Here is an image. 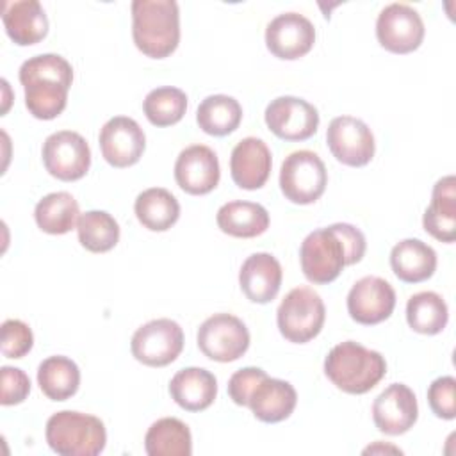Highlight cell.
<instances>
[{
    "label": "cell",
    "mask_w": 456,
    "mask_h": 456,
    "mask_svg": "<svg viewBox=\"0 0 456 456\" xmlns=\"http://www.w3.org/2000/svg\"><path fill=\"white\" fill-rule=\"evenodd\" d=\"M365 248V235L349 223L317 228L301 242V271L315 285L331 283L346 265H353L363 258Z\"/></svg>",
    "instance_id": "1"
},
{
    "label": "cell",
    "mask_w": 456,
    "mask_h": 456,
    "mask_svg": "<svg viewBox=\"0 0 456 456\" xmlns=\"http://www.w3.org/2000/svg\"><path fill=\"white\" fill-rule=\"evenodd\" d=\"M20 82L28 112L37 119L48 121L66 109L73 68L57 53L34 55L20 66Z\"/></svg>",
    "instance_id": "2"
},
{
    "label": "cell",
    "mask_w": 456,
    "mask_h": 456,
    "mask_svg": "<svg viewBox=\"0 0 456 456\" xmlns=\"http://www.w3.org/2000/svg\"><path fill=\"white\" fill-rule=\"evenodd\" d=\"M132 37L151 59L171 55L180 43V11L175 0H134Z\"/></svg>",
    "instance_id": "3"
},
{
    "label": "cell",
    "mask_w": 456,
    "mask_h": 456,
    "mask_svg": "<svg viewBox=\"0 0 456 456\" xmlns=\"http://www.w3.org/2000/svg\"><path fill=\"white\" fill-rule=\"evenodd\" d=\"M324 372L338 390L360 395L383 379L387 362L381 353L354 340H346L331 347L324 360Z\"/></svg>",
    "instance_id": "4"
},
{
    "label": "cell",
    "mask_w": 456,
    "mask_h": 456,
    "mask_svg": "<svg viewBox=\"0 0 456 456\" xmlns=\"http://www.w3.org/2000/svg\"><path fill=\"white\" fill-rule=\"evenodd\" d=\"M46 442L61 456H96L105 449L103 422L89 413L62 410L46 420Z\"/></svg>",
    "instance_id": "5"
},
{
    "label": "cell",
    "mask_w": 456,
    "mask_h": 456,
    "mask_svg": "<svg viewBox=\"0 0 456 456\" xmlns=\"http://www.w3.org/2000/svg\"><path fill=\"white\" fill-rule=\"evenodd\" d=\"M324 303L310 287L292 289L283 297L276 312L280 333L294 344H305L315 338L324 326Z\"/></svg>",
    "instance_id": "6"
},
{
    "label": "cell",
    "mask_w": 456,
    "mask_h": 456,
    "mask_svg": "<svg viewBox=\"0 0 456 456\" xmlns=\"http://www.w3.org/2000/svg\"><path fill=\"white\" fill-rule=\"evenodd\" d=\"M328 185V171L321 157L310 150H297L285 157L280 169V189L296 205L317 201Z\"/></svg>",
    "instance_id": "7"
},
{
    "label": "cell",
    "mask_w": 456,
    "mask_h": 456,
    "mask_svg": "<svg viewBox=\"0 0 456 456\" xmlns=\"http://www.w3.org/2000/svg\"><path fill=\"white\" fill-rule=\"evenodd\" d=\"M200 351L221 363L239 360L249 347V331L246 324L232 314H214L198 328Z\"/></svg>",
    "instance_id": "8"
},
{
    "label": "cell",
    "mask_w": 456,
    "mask_h": 456,
    "mask_svg": "<svg viewBox=\"0 0 456 456\" xmlns=\"http://www.w3.org/2000/svg\"><path fill=\"white\" fill-rule=\"evenodd\" d=\"M132 354L148 367H166L183 349V331L176 321L153 319L135 330L130 342Z\"/></svg>",
    "instance_id": "9"
},
{
    "label": "cell",
    "mask_w": 456,
    "mask_h": 456,
    "mask_svg": "<svg viewBox=\"0 0 456 456\" xmlns=\"http://www.w3.org/2000/svg\"><path fill=\"white\" fill-rule=\"evenodd\" d=\"M43 164L46 171L62 182L80 180L91 166V150L87 141L71 130H61L48 135L43 142Z\"/></svg>",
    "instance_id": "10"
},
{
    "label": "cell",
    "mask_w": 456,
    "mask_h": 456,
    "mask_svg": "<svg viewBox=\"0 0 456 456\" xmlns=\"http://www.w3.org/2000/svg\"><path fill=\"white\" fill-rule=\"evenodd\" d=\"M424 21L408 4H390L378 14L376 37L379 45L392 53H410L424 39Z\"/></svg>",
    "instance_id": "11"
},
{
    "label": "cell",
    "mask_w": 456,
    "mask_h": 456,
    "mask_svg": "<svg viewBox=\"0 0 456 456\" xmlns=\"http://www.w3.org/2000/svg\"><path fill=\"white\" fill-rule=\"evenodd\" d=\"M326 142L333 157L351 167H362L374 157L376 142L370 128L358 118L337 116L330 121Z\"/></svg>",
    "instance_id": "12"
},
{
    "label": "cell",
    "mask_w": 456,
    "mask_h": 456,
    "mask_svg": "<svg viewBox=\"0 0 456 456\" xmlns=\"http://www.w3.org/2000/svg\"><path fill=\"white\" fill-rule=\"evenodd\" d=\"M267 128L283 141H306L319 126L317 109L297 96H278L265 107Z\"/></svg>",
    "instance_id": "13"
},
{
    "label": "cell",
    "mask_w": 456,
    "mask_h": 456,
    "mask_svg": "<svg viewBox=\"0 0 456 456\" xmlns=\"http://www.w3.org/2000/svg\"><path fill=\"white\" fill-rule=\"evenodd\" d=\"M314 43V23L299 12H283L267 23L265 45L267 50L278 59H299L312 50Z\"/></svg>",
    "instance_id": "14"
},
{
    "label": "cell",
    "mask_w": 456,
    "mask_h": 456,
    "mask_svg": "<svg viewBox=\"0 0 456 456\" xmlns=\"http://www.w3.org/2000/svg\"><path fill=\"white\" fill-rule=\"evenodd\" d=\"M100 150L112 167H128L139 162L146 148V135L128 116L110 118L100 130Z\"/></svg>",
    "instance_id": "15"
},
{
    "label": "cell",
    "mask_w": 456,
    "mask_h": 456,
    "mask_svg": "<svg viewBox=\"0 0 456 456\" xmlns=\"http://www.w3.org/2000/svg\"><path fill=\"white\" fill-rule=\"evenodd\" d=\"M394 308L395 290L379 276L360 278L347 294V312L351 319L365 326L387 321Z\"/></svg>",
    "instance_id": "16"
},
{
    "label": "cell",
    "mask_w": 456,
    "mask_h": 456,
    "mask_svg": "<svg viewBox=\"0 0 456 456\" xmlns=\"http://www.w3.org/2000/svg\"><path fill=\"white\" fill-rule=\"evenodd\" d=\"M419 417L417 397L404 383L388 385L372 404V420L385 435H403L413 428Z\"/></svg>",
    "instance_id": "17"
},
{
    "label": "cell",
    "mask_w": 456,
    "mask_h": 456,
    "mask_svg": "<svg viewBox=\"0 0 456 456\" xmlns=\"http://www.w3.org/2000/svg\"><path fill=\"white\" fill-rule=\"evenodd\" d=\"M219 176L221 169L217 155L205 144L187 146L176 157L175 180L187 194H208L217 187Z\"/></svg>",
    "instance_id": "18"
},
{
    "label": "cell",
    "mask_w": 456,
    "mask_h": 456,
    "mask_svg": "<svg viewBox=\"0 0 456 456\" xmlns=\"http://www.w3.org/2000/svg\"><path fill=\"white\" fill-rule=\"evenodd\" d=\"M271 151L258 137H244L232 150L230 173L240 189L255 191L264 187L271 175Z\"/></svg>",
    "instance_id": "19"
},
{
    "label": "cell",
    "mask_w": 456,
    "mask_h": 456,
    "mask_svg": "<svg viewBox=\"0 0 456 456\" xmlns=\"http://www.w3.org/2000/svg\"><path fill=\"white\" fill-rule=\"evenodd\" d=\"M283 271L271 253L249 255L239 271V285L244 296L258 305L273 301L281 287Z\"/></svg>",
    "instance_id": "20"
},
{
    "label": "cell",
    "mask_w": 456,
    "mask_h": 456,
    "mask_svg": "<svg viewBox=\"0 0 456 456\" xmlns=\"http://www.w3.org/2000/svg\"><path fill=\"white\" fill-rule=\"evenodd\" d=\"M297 403L296 388L283 379L264 376L249 392L248 406L253 415L267 424H276L290 417Z\"/></svg>",
    "instance_id": "21"
},
{
    "label": "cell",
    "mask_w": 456,
    "mask_h": 456,
    "mask_svg": "<svg viewBox=\"0 0 456 456\" xmlns=\"http://www.w3.org/2000/svg\"><path fill=\"white\" fill-rule=\"evenodd\" d=\"M171 399L187 411L207 410L217 395L216 376L201 367H185L169 381Z\"/></svg>",
    "instance_id": "22"
},
{
    "label": "cell",
    "mask_w": 456,
    "mask_h": 456,
    "mask_svg": "<svg viewBox=\"0 0 456 456\" xmlns=\"http://www.w3.org/2000/svg\"><path fill=\"white\" fill-rule=\"evenodd\" d=\"M2 21L7 36L20 46L36 45L48 34V18L37 0L5 4Z\"/></svg>",
    "instance_id": "23"
},
{
    "label": "cell",
    "mask_w": 456,
    "mask_h": 456,
    "mask_svg": "<svg viewBox=\"0 0 456 456\" xmlns=\"http://www.w3.org/2000/svg\"><path fill=\"white\" fill-rule=\"evenodd\" d=\"M422 224L424 230L440 242H452L456 239V178L452 175L435 183Z\"/></svg>",
    "instance_id": "24"
},
{
    "label": "cell",
    "mask_w": 456,
    "mask_h": 456,
    "mask_svg": "<svg viewBox=\"0 0 456 456\" xmlns=\"http://www.w3.org/2000/svg\"><path fill=\"white\" fill-rule=\"evenodd\" d=\"M390 267L404 283H420L435 274L436 253L420 239H404L390 251Z\"/></svg>",
    "instance_id": "25"
},
{
    "label": "cell",
    "mask_w": 456,
    "mask_h": 456,
    "mask_svg": "<svg viewBox=\"0 0 456 456\" xmlns=\"http://www.w3.org/2000/svg\"><path fill=\"white\" fill-rule=\"evenodd\" d=\"M216 221L223 233L251 239L262 235L269 228V212L260 203L228 201L217 210Z\"/></svg>",
    "instance_id": "26"
},
{
    "label": "cell",
    "mask_w": 456,
    "mask_h": 456,
    "mask_svg": "<svg viewBox=\"0 0 456 456\" xmlns=\"http://www.w3.org/2000/svg\"><path fill=\"white\" fill-rule=\"evenodd\" d=\"M144 449L150 456H191L192 436L185 422L164 417L153 422L144 436Z\"/></svg>",
    "instance_id": "27"
},
{
    "label": "cell",
    "mask_w": 456,
    "mask_h": 456,
    "mask_svg": "<svg viewBox=\"0 0 456 456\" xmlns=\"http://www.w3.org/2000/svg\"><path fill=\"white\" fill-rule=\"evenodd\" d=\"M139 223L151 232L169 230L180 217L178 200L162 187H150L142 191L134 203Z\"/></svg>",
    "instance_id": "28"
},
{
    "label": "cell",
    "mask_w": 456,
    "mask_h": 456,
    "mask_svg": "<svg viewBox=\"0 0 456 456\" xmlns=\"http://www.w3.org/2000/svg\"><path fill=\"white\" fill-rule=\"evenodd\" d=\"M37 383L52 401H66L80 387V369L68 356H48L37 367Z\"/></svg>",
    "instance_id": "29"
},
{
    "label": "cell",
    "mask_w": 456,
    "mask_h": 456,
    "mask_svg": "<svg viewBox=\"0 0 456 456\" xmlns=\"http://www.w3.org/2000/svg\"><path fill=\"white\" fill-rule=\"evenodd\" d=\"M80 217L77 200L66 192H50L43 196L34 210V219L37 226L50 235H62L75 228Z\"/></svg>",
    "instance_id": "30"
},
{
    "label": "cell",
    "mask_w": 456,
    "mask_h": 456,
    "mask_svg": "<svg viewBox=\"0 0 456 456\" xmlns=\"http://www.w3.org/2000/svg\"><path fill=\"white\" fill-rule=\"evenodd\" d=\"M242 119V107L240 103L228 94H210L207 96L198 110H196V121L200 128L216 137L228 135L235 132Z\"/></svg>",
    "instance_id": "31"
},
{
    "label": "cell",
    "mask_w": 456,
    "mask_h": 456,
    "mask_svg": "<svg viewBox=\"0 0 456 456\" xmlns=\"http://www.w3.org/2000/svg\"><path fill=\"white\" fill-rule=\"evenodd\" d=\"M406 321L410 328L422 335L440 333L449 321V310L440 294L424 290L413 294L406 303Z\"/></svg>",
    "instance_id": "32"
},
{
    "label": "cell",
    "mask_w": 456,
    "mask_h": 456,
    "mask_svg": "<svg viewBox=\"0 0 456 456\" xmlns=\"http://www.w3.org/2000/svg\"><path fill=\"white\" fill-rule=\"evenodd\" d=\"M78 242L91 253L110 251L119 240V224L105 210H87L77 221Z\"/></svg>",
    "instance_id": "33"
},
{
    "label": "cell",
    "mask_w": 456,
    "mask_h": 456,
    "mask_svg": "<svg viewBox=\"0 0 456 456\" xmlns=\"http://www.w3.org/2000/svg\"><path fill=\"white\" fill-rule=\"evenodd\" d=\"M142 110L151 125L171 126L183 118L187 110V94L171 86L157 87L146 94Z\"/></svg>",
    "instance_id": "34"
},
{
    "label": "cell",
    "mask_w": 456,
    "mask_h": 456,
    "mask_svg": "<svg viewBox=\"0 0 456 456\" xmlns=\"http://www.w3.org/2000/svg\"><path fill=\"white\" fill-rule=\"evenodd\" d=\"M34 344V335L28 324L20 319H7L2 324L0 349L5 358H23Z\"/></svg>",
    "instance_id": "35"
},
{
    "label": "cell",
    "mask_w": 456,
    "mask_h": 456,
    "mask_svg": "<svg viewBox=\"0 0 456 456\" xmlns=\"http://www.w3.org/2000/svg\"><path fill=\"white\" fill-rule=\"evenodd\" d=\"M456 379L452 376L436 378L428 388V403L431 411L445 420H452L456 417Z\"/></svg>",
    "instance_id": "36"
},
{
    "label": "cell",
    "mask_w": 456,
    "mask_h": 456,
    "mask_svg": "<svg viewBox=\"0 0 456 456\" xmlns=\"http://www.w3.org/2000/svg\"><path fill=\"white\" fill-rule=\"evenodd\" d=\"M0 378H2L0 403L4 406L20 404L27 399V395L30 392V379L21 369L4 365L0 369Z\"/></svg>",
    "instance_id": "37"
},
{
    "label": "cell",
    "mask_w": 456,
    "mask_h": 456,
    "mask_svg": "<svg viewBox=\"0 0 456 456\" xmlns=\"http://www.w3.org/2000/svg\"><path fill=\"white\" fill-rule=\"evenodd\" d=\"M267 376L265 370L260 367H244L232 374L228 379V395L230 399L239 406H248V395L253 390V387Z\"/></svg>",
    "instance_id": "38"
},
{
    "label": "cell",
    "mask_w": 456,
    "mask_h": 456,
    "mask_svg": "<svg viewBox=\"0 0 456 456\" xmlns=\"http://www.w3.org/2000/svg\"><path fill=\"white\" fill-rule=\"evenodd\" d=\"M378 451H381V452H383V451H385V452H387V451H390V452H399V454H401V449H397V447H388V445H385V447H383L381 444L370 445V447H367L363 452L367 454V452H378Z\"/></svg>",
    "instance_id": "39"
}]
</instances>
